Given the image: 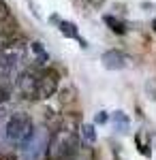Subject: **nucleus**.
Returning a JSON list of instances; mask_svg holds the SVG:
<instances>
[{"mask_svg": "<svg viewBox=\"0 0 156 160\" xmlns=\"http://www.w3.org/2000/svg\"><path fill=\"white\" fill-rule=\"evenodd\" d=\"M77 4H81L88 11H94V9H98V7L105 4V0H77Z\"/></svg>", "mask_w": 156, "mask_h": 160, "instance_id": "14", "label": "nucleus"}, {"mask_svg": "<svg viewBox=\"0 0 156 160\" xmlns=\"http://www.w3.org/2000/svg\"><path fill=\"white\" fill-rule=\"evenodd\" d=\"M60 30H62L64 37L75 38V41H79V43L84 45V41L79 38V34H77V26H75V24H71V22H60ZM84 47H86V45H84Z\"/></svg>", "mask_w": 156, "mask_h": 160, "instance_id": "8", "label": "nucleus"}, {"mask_svg": "<svg viewBox=\"0 0 156 160\" xmlns=\"http://www.w3.org/2000/svg\"><path fill=\"white\" fill-rule=\"evenodd\" d=\"M32 132H34V124L26 113H13L4 124V137L13 145H24Z\"/></svg>", "mask_w": 156, "mask_h": 160, "instance_id": "3", "label": "nucleus"}, {"mask_svg": "<svg viewBox=\"0 0 156 160\" xmlns=\"http://www.w3.org/2000/svg\"><path fill=\"white\" fill-rule=\"evenodd\" d=\"M28 66V43L24 38L17 37L0 47V79L15 81Z\"/></svg>", "mask_w": 156, "mask_h": 160, "instance_id": "1", "label": "nucleus"}, {"mask_svg": "<svg viewBox=\"0 0 156 160\" xmlns=\"http://www.w3.org/2000/svg\"><path fill=\"white\" fill-rule=\"evenodd\" d=\"M2 120H4V111L0 109V122H2Z\"/></svg>", "mask_w": 156, "mask_h": 160, "instance_id": "17", "label": "nucleus"}, {"mask_svg": "<svg viewBox=\"0 0 156 160\" xmlns=\"http://www.w3.org/2000/svg\"><path fill=\"white\" fill-rule=\"evenodd\" d=\"M49 132L45 128H34V132L30 135V139L22 145V154L26 160H39L45 156L47 152V143H49Z\"/></svg>", "mask_w": 156, "mask_h": 160, "instance_id": "5", "label": "nucleus"}, {"mask_svg": "<svg viewBox=\"0 0 156 160\" xmlns=\"http://www.w3.org/2000/svg\"><path fill=\"white\" fill-rule=\"evenodd\" d=\"M9 24H15L13 22V15H11V9L4 0H0V26H9Z\"/></svg>", "mask_w": 156, "mask_h": 160, "instance_id": "10", "label": "nucleus"}, {"mask_svg": "<svg viewBox=\"0 0 156 160\" xmlns=\"http://www.w3.org/2000/svg\"><path fill=\"white\" fill-rule=\"evenodd\" d=\"M152 28H154V32H156V19H154V22H152Z\"/></svg>", "mask_w": 156, "mask_h": 160, "instance_id": "18", "label": "nucleus"}, {"mask_svg": "<svg viewBox=\"0 0 156 160\" xmlns=\"http://www.w3.org/2000/svg\"><path fill=\"white\" fill-rule=\"evenodd\" d=\"M81 139H84V143L86 145H94V141H96V132H94V126H84L81 128Z\"/></svg>", "mask_w": 156, "mask_h": 160, "instance_id": "13", "label": "nucleus"}, {"mask_svg": "<svg viewBox=\"0 0 156 160\" xmlns=\"http://www.w3.org/2000/svg\"><path fill=\"white\" fill-rule=\"evenodd\" d=\"M60 86V75L54 68H41L39 83H36V100H47L51 98Z\"/></svg>", "mask_w": 156, "mask_h": 160, "instance_id": "6", "label": "nucleus"}, {"mask_svg": "<svg viewBox=\"0 0 156 160\" xmlns=\"http://www.w3.org/2000/svg\"><path fill=\"white\" fill-rule=\"evenodd\" d=\"M103 66L107 68V71H122V68H126L128 66V56L120 49H109L103 53Z\"/></svg>", "mask_w": 156, "mask_h": 160, "instance_id": "7", "label": "nucleus"}, {"mask_svg": "<svg viewBox=\"0 0 156 160\" xmlns=\"http://www.w3.org/2000/svg\"><path fill=\"white\" fill-rule=\"evenodd\" d=\"M79 158V137L73 128H58L49 137L45 160H77Z\"/></svg>", "mask_w": 156, "mask_h": 160, "instance_id": "2", "label": "nucleus"}, {"mask_svg": "<svg viewBox=\"0 0 156 160\" xmlns=\"http://www.w3.org/2000/svg\"><path fill=\"white\" fill-rule=\"evenodd\" d=\"M105 24H107L109 28H111V32H116V34H124V32H126L124 24H122V22H118L116 17H111V15H107V17H105Z\"/></svg>", "mask_w": 156, "mask_h": 160, "instance_id": "12", "label": "nucleus"}, {"mask_svg": "<svg viewBox=\"0 0 156 160\" xmlns=\"http://www.w3.org/2000/svg\"><path fill=\"white\" fill-rule=\"evenodd\" d=\"M41 68L43 64H30L24 73L15 79V86H17V92L19 96L26 100H36V83H39V75H41Z\"/></svg>", "mask_w": 156, "mask_h": 160, "instance_id": "4", "label": "nucleus"}, {"mask_svg": "<svg viewBox=\"0 0 156 160\" xmlns=\"http://www.w3.org/2000/svg\"><path fill=\"white\" fill-rule=\"evenodd\" d=\"M0 160H15L13 156H7V154H0Z\"/></svg>", "mask_w": 156, "mask_h": 160, "instance_id": "16", "label": "nucleus"}, {"mask_svg": "<svg viewBox=\"0 0 156 160\" xmlns=\"http://www.w3.org/2000/svg\"><path fill=\"white\" fill-rule=\"evenodd\" d=\"M11 92H13L11 81L9 79H0V105H4L7 100L11 98Z\"/></svg>", "mask_w": 156, "mask_h": 160, "instance_id": "11", "label": "nucleus"}, {"mask_svg": "<svg viewBox=\"0 0 156 160\" xmlns=\"http://www.w3.org/2000/svg\"><path fill=\"white\" fill-rule=\"evenodd\" d=\"M113 126H116L118 132H128V126H131V124H128V118H126L122 111H116V113H113Z\"/></svg>", "mask_w": 156, "mask_h": 160, "instance_id": "9", "label": "nucleus"}, {"mask_svg": "<svg viewBox=\"0 0 156 160\" xmlns=\"http://www.w3.org/2000/svg\"><path fill=\"white\" fill-rule=\"evenodd\" d=\"M105 122H109L107 111H98V113H96V124H105Z\"/></svg>", "mask_w": 156, "mask_h": 160, "instance_id": "15", "label": "nucleus"}]
</instances>
